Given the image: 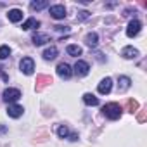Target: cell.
<instances>
[{"label":"cell","mask_w":147,"mask_h":147,"mask_svg":"<svg viewBox=\"0 0 147 147\" xmlns=\"http://www.w3.org/2000/svg\"><path fill=\"white\" fill-rule=\"evenodd\" d=\"M130 83H131V80H130L128 76H119V80H118L119 92H125V90H128V88H130Z\"/></svg>","instance_id":"2e32d148"},{"label":"cell","mask_w":147,"mask_h":147,"mask_svg":"<svg viewBox=\"0 0 147 147\" xmlns=\"http://www.w3.org/2000/svg\"><path fill=\"white\" fill-rule=\"evenodd\" d=\"M49 12H50V16H52L54 19H64V18H66V9H64V5H52V7L49 9Z\"/></svg>","instance_id":"52a82bcc"},{"label":"cell","mask_w":147,"mask_h":147,"mask_svg":"<svg viewBox=\"0 0 147 147\" xmlns=\"http://www.w3.org/2000/svg\"><path fill=\"white\" fill-rule=\"evenodd\" d=\"M97 90H99V94H102V95L109 94V92L113 90V80H111V78H104V80L99 83Z\"/></svg>","instance_id":"ba28073f"},{"label":"cell","mask_w":147,"mask_h":147,"mask_svg":"<svg viewBox=\"0 0 147 147\" xmlns=\"http://www.w3.org/2000/svg\"><path fill=\"white\" fill-rule=\"evenodd\" d=\"M31 42H33V45H43V43H47V42H50V36L49 35H45V33H35L33 36H31Z\"/></svg>","instance_id":"30bf717a"},{"label":"cell","mask_w":147,"mask_h":147,"mask_svg":"<svg viewBox=\"0 0 147 147\" xmlns=\"http://www.w3.org/2000/svg\"><path fill=\"white\" fill-rule=\"evenodd\" d=\"M45 7H49V2H45V0H42V2H31V9L33 11H42Z\"/></svg>","instance_id":"44dd1931"},{"label":"cell","mask_w":147,"mask_h":147,"mask_svg":"<svg viewBox=\"0 0 147 147\" xmlns=\"http://www.w3.org/2000/svg\"><path fill=\"white\" fill-rule=\"evenodd\" d=\"M49 83H52V78H50V76H47V75L38 76V78H36V90H42V88L47 87Z\"/></svg>","instance_id":"5bb4252c"},{"label":"cell","mask_w":147,"mask_h":147,"mask_svg":"<svg viewBox=\"0 0 147 147\" xmlns=\"http://www.w3.org/2000/svg\"><path fill=\"white\" fill-rule=\"evenodd\" d=\"M40 26V21H36L35 18H30L23 23V30H33V28H38Z\"/></svg>","instance_id":"e0dca14e"},{"label":"cell","mask_w":147,"mask_h":147,"mask_svg":"<svg viewBox=\"0 0 147 147\" xmlns=\"http://www.w3.org/2000/svg\"><path fill=\"white\" fill-rule=\"evenodd\" d=\"M88 71H90L88 62H85V61H78V62L75 64V73H76L78 76H87V75H88Z\"/></svg>","instance_id":"8992f818"},{"label":"cell","mask_w":147,"mask_h":147,"mask_svg":"<svg viewBox=\"0 0 147 147\" xmlns=\"http://www.w3.org/2000/svg\"><path fill=\"white\" fill-rule=\"evenodd\" d=\"M85 43H87L88 47H97V43H99V35H97V33H88V35L85 36Z\"/></svg>","instance_id":"9a60e30c"},{"label":"cell","mask_w":147,"mask_h":147,"mask_svg":"<svg viewBox=\"0 0 147 147\" xmlns=\"http://www.w3.org/2000/svg\"><path fill=\"white\" fill-rule=\"evenodd\" d=\"M121 55H123L125 59H135V57H138V50L133 49V47H125V49L121 50Z\"/></svg>","instance_id":"4fadbf2b"},{"label":"cell","mask_w":147,"mask_h":147,"mask_svg":"<svg viewBox=\"0 0 147 147\" xmlns=\"http://www.w3.org/2000/svg\"><path fill=\"white\" fill-rule=\"evenodd\" d=\"M66 52L69 54V55H73V57H78V55H82V47H78V45H67V49H66Z\"/></svg>","instance_id":"d6986e66"},{"label":"cell","mask_w":147,"mask_h":147,"mask_svg":"<svg viewBox=\"0 0 147 147\" xmlns=\"http://www.w3.org/2000/svg\"><path fill=\"white\" fill-rule=\"evenodd\" d=\"M57 54H59L57 47H55V45H50V47H47V49L43 50V59H45V61H52V59L57 57Z\"/></svg>","instance_id":"7c38bea8"},{"label":"cell","mask_w":147,"mask_h":147,"mask_svg":"<svg viewBox=\"0 0 147 147\" xmlns=\"http://www.w3.org/2000/svg\"><path fill=\"white\" fill-rule=\"evenodd\" d=\"M83 102L87 106H99V99L94 95V94H85L83 95Z\"/></svg>","instance_id":"ac0fdd59"},{"label":"cell","mask_w":147,"mask_h":147,"mask_svg":"<svg viewBox=\"0 0 147 147\" xmlns=\"http://www.w3.org/2000/svg\"><path fill=\"white\" fill-rule=\"evenodd\" d=\"M57 135H59L61 138H66V137H69V130H67V126L61 125V126L57 128Z\"/></svg>","instance_id":"603a6c76"},{"label":"cell","mask_w":147,"mask_h":147,"mask_svg":"<svg viewBox=\"0 0 147 147\" xmlns=\"http://www.w3.org/2000/svg\"><path fill=\"white\" fill-rule=\"evenodd\" d=\"M5 131H7V128H5V126H0V133H5Z\"/></svg>","instance_id":"484cf974"},{"label":"cell","mask_w":147,"mask_h":147,"mask_svg":"<svg viewBox=\"0 0 147 147\" xmlns=\"http://www.w3.org/2000/svg\"><path fill=\"white\" fill-rule=\"evenodd\" d=\"M88 14H90V12H87V11H83V12H80V21H83V19H87V18H88Z\"/></svg>","instance_id":"d4e9b609"},{"label":"cell","mask_w":147,"mask_h":147,"mask_svg":"<svg viewBox=\"0 0 147 147\" xmlns=\"http://www.w3.org/2000/svg\"><path fill=\"white\" fill-rule=\"evenodd\" d=\"M140 30H142V24H140V21L133 19V21H130V23H128V28H126V35H128L130 38H133V36H137V35L140 33Z\"/></svg>","instance_id":"277c9868"},{"label":"cell","mask_w":147,"mask_h":147,"mask_svg":"<svg viewBox=\"0 0 147 147\" xmlns=\"http://www.w3.org/2000/svg\"><path fill=\"white\" fill-rule=\"evenodd\" d=\"M2 97H4V100H5L7 104H14L16 100L21 99V92H19L18 88H5L4 94H2Z\"/></svg>","instance_id":"3957f363"},{"label":"cell","mask_w":147,"mask_h":147,"mask_svg":"<svg viewBox=\"0 0 147 147\" xmlns=\"http://www.w3.org/2000/svg\"><path fill=\"white\" fill-rule=\"evenodd\" d=\"M138 109V102L135 100V99H130V100H126V111H130V113H135Z\"/></svg>","instance_id":"ffe728a7"},{"label":"cell","mask_w":147,"mask_h":147,"mask_svg":"<svg viewBox=\"0 0 147 147\" xmlns=\"http://www.w3.org/2000/svg\"><path fill=\"white\" fill-rule=\"evenodd\" d=\"M7 18H9L11 23H19V21L23 19V11H21V9H11V11L7 12Z\"/></svg>","instance_id":"8fae6325"},{"label":"cell","mask_w":147,"mask_h":147,"mask_svg":"<svg viewBox=\"0 0 147 147\" xmlns=\"http://www.w3.org/2000/svg\"><path fill=\"white\" fill-rule=\"evenodd\" d=\"M23 113H24L23 106H18V104H9L7 106V114L11 118H19V116H23Z\"/></svg>","instance_id":"9c48e42d"},{"label":"cell","mask_w":147,"mask_h":147,"mask_svg":"<svg viewBox=\"0 0 147 147\" xmlns=\"http://www.w3.org/2000/svg\"><path fill=\"white\" fill-rule=\"evenodd\" d=\"M145 118H147V114H145V111H140V113H138V116H137V119H138L140 123H144V121H145Z\"/></svg>","instance_id":"cb8c5ba5"},{"label":"cell","mask_w":147,"mask_h":147,"mask_svg":"<svg viewBox=\"0 0 147 147\" xmlns=\"http://www.w3.org/2000/svg\"><path fill=\"white\" fill-rule=\"evenodd\" d=\"M102 113H104V116L109 118V119H118V118L121 116V106L116 104V102H109V104H106V106L102 107Z\"/></svg>","instance_id":"6da1fadb"},{"label":"cell","mask_w":147,"mask_h":147,"mask_svg":"<svg viewBox=\"0 0 147 147\" xmlns=\"http://www.w3.org/2000/svg\"><path fill=\"white\" fill-rule=\"evenodd\" d=\"M9 55H11L9 45H2V47H0V59H7Z\"/></svg>","instance_id":"7402d4cb"},{"label":"cell","mask_w":147,"mask_h":147,"mask_svg":"<svg viewBox=\"0 0 147 147\" xmlns=\"http://www.w3.org/2000/svg\"><path fill=\"white\" fill-rule=\"evenodd\" d=\"M57 75H59L61 78L67 80V78H71V75H73V69H71V66H69V64L61 62V64L57 66Z\"/></svg>","instance_id":"5b68a950"},{"label":"cell","mask_w":147,"mask_h":147,"mask_svg":"<svg viewBox=\"0 0 147 147\" xmlns=\"http://www.w3.org/2000/svg\"><path fill=\"white\" fill-rule=\"evenodd\" d=\"M19 69L21 73H24V75H33V71H35V61L31 57H23L21 62H19Z\"/></svg>","instance_id":"7a4b0ae2"}]
</instances>
